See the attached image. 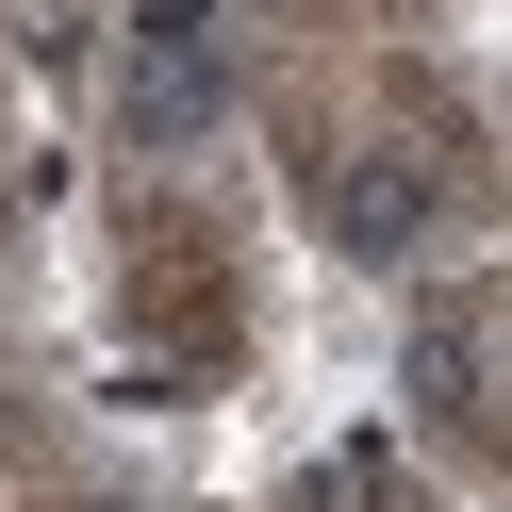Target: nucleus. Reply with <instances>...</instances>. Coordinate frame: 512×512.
<instances>
[{"mask_svg": "<svg viewBox=\"0 0 512 512\" xmlns=\"http://www.w3.org/2000/svg\"><path fill=\"white\" fill-rule=\"evenodd\" d=\"M149 133H199V116H215V50H199V17H166V34H149Z\"/></svg>", "mask_w": 512, "mask_h": 512, "instance_id": "obj_1", "label": "nucleus"}, {"mask_svg": "<svg viewBox=\"0 0 512 512\" xmlns=\"http://www.w3.org/2000/svg\"><path fill=\"white\" fill-rule=\"evenodd\" d=\"M347 248H413V182H397V166L347 182Z\"/></svg>", "mask_w": 512, "mask_h": 512, "instance_id": "obj_2", "label": "nucleus"}]
</instances>
